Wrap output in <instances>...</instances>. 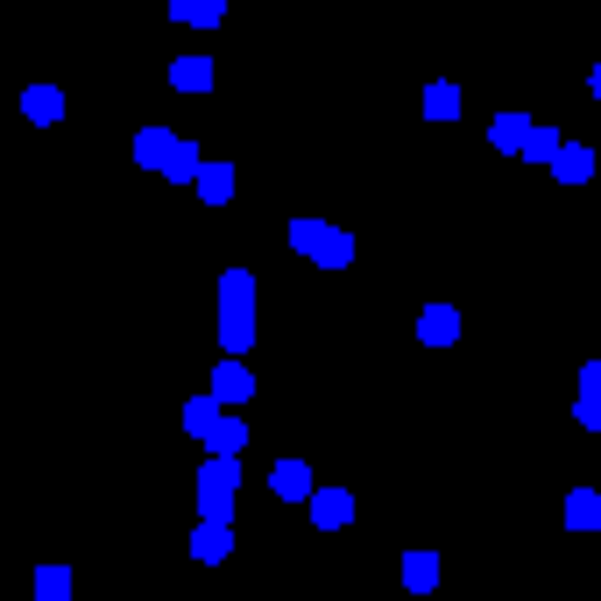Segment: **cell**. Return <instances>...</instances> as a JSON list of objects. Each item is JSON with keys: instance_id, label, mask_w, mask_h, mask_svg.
I'll list each match as a JSON object with an SVG mask.
<instances>
[{"instance_id": "obj_21", "label": "cell", "mask_w": 601, "mask_h": 601, "mask_svg": "<svg viewBox=\"0 0 601 601\" xmlns=\"http://www.w3.org/2000/svg\"><path fill=\"white\" fill-rule=\"evenodd\" d=\"M425 120H460V85H425Z\"/></svg>"}, {"instance_id": "obj_12", "label": "cell", "mask_w": 601, "mask_h": 601, "mask_svg": "<svg viewBox=\"0 0 601 601\" xmlns=\"http://www.w3.org/2000/svg\"><path fill=\"white\" fill-rule=\"evenodd\" d=\"M552 177H559V185H588V177H594V149L566 142L559 156H552Z\"/></svg>"}, {"instance_id": "obj_18", "label": "cell", "mask_w": 601, "mask_h": 601, "mask_svg": "<svg viewBox=\"0 0 601 601\" xmlns=\"http://www.w3.org/2000/svg\"><path fill=\"white\" fill-rule=\"evenodd\" d=\"M199 170H205V156L185 142V134H177V149H170V163H163V177H170V185H199Z\"/></svg>"}, {"instance_id": "obj_4", "label": "cell", "mask_w": 601, "mask_h": 601, "mask_svg": "<svg viewBox=\"0 0 601 601\" xmlns=\"http://www.w3.org/2000/svg\"><path fill=\"white\" fill-rule=\"evenodd\" d=\"M234 552V517H199V531H191V559L220 566Z\"/></svg>"}, {"instance_id": "obj_13", "label": "cell", "mask_w": 601, "mask_h": 601, "mask_svg": "<svg viewBox=\"0 0 601 601\" xmlns=\"http://www.w3.org/2000/svg\"><path fill=\"white\" fill-rule=\"evenodd\" d=\"M234 185H240V177H234V163H205V170H199V185H191V191H199L205 205H227V199H234Z\"/></svg>"}, {"instance_id": "obj_17", "label": "cell", "mask_w": 601, "mask_h": 601, "mask_svg": "<svg viewBox=\"0 0 601 601\" xmlns=\"http://www.w3.org/2000/svg\"><path fill=\"white\" fill-rule=\"evenodd\" d=\"M170 85H177V93H205V85H213V57H177Z\"/></svg>"}, {"instance_id": "obj_1", "label": "cell", "mask_w": 601, "mask_h": 601, "mask_svg": "<svg viewBox=\"0 0 601 601\" xmlns=\"http://www.w3.org/2000/svg\"><path fill=\"white\" fill-rule=\"evenodd\" d=\"M220 347L227 354L255 347V269H240V262L220 276Z\"/></svg>"}, {"instance_id": "obj_11", "label": "cell", "mask_w": 601, "mask_h": 601, "mask_svg": "<svg viewBox=\"0 0 601 601\" xmlns=\"http://www.w3.org/2000/svg\"><path fill=\"white\" fill-rule=\"evenodd\" d=\"M170 149H177L170 128H142V134H134V163H142V170H163V163H170Z\"/></svg>"}, {"instance_id": "obj_19", "label": "cell", "mask_w": 601, "mask_h": 601, "mask_svg": "<svg viewBox=\"0 0 601 601\" xmlns=\"http://www.w3.org/2000/svg\"><path fill=\"white\" fill-rule=\"evenodd\" d=\"M220 417H227V403H220L213 389H205V397H191V403H185V432H199V439H205V432L220 425Z\"/></svg>"}, {"instance_id": "obj_20", "label": "cell", "mask_w": 601, "mask_h": 601, "mask_svg": "<svg viewBox=\"0 0 601 601\" xmlns=\"http://www.w3.org/2000/svg\"><path fill=\"white\" fill-rule=\"evenodd\" d=\"M566 523H574V531H601V495L594 488H574V495H566Z\"/></svg>"}, {"instance_id": "obj_8", "label": "cell", "mask_w": 601, "mask_h": 601, "mask_svg": "<svg viewBox=\"0 0 601 601\" xmlns=\"http://www.w3.org/2000/svg\"><path fill=\"white\" fill-rule=\"evenodd\" d=\"M417 340H425V347H453L460 340V311L453 305H425L417 311Z\"/></svg>"}, {"instance_id": "obj_23", "label": "cell", "mask_w": 601, "mask_h": 601, "mask_svg": "<svg viewBox=\"0 0 601 601\" xmlns=\"http://www.w3.org/2000/svg\"><path fill=\"white\" fill-rule=\"evenodd\" d=\"M36 601H71V566H36Z\"/></svg>"}, {"instance_id": "obj_14", "label": "cell", "mask_w": 601, "mask_h": 601, "mask_svg": "<svg viewBox=\"0 0 601 601\" xmlns=\"http://www.w3.org/2000/svg\"><path fill=\"white\" fill-rule=\"evenodd\" d=\"M403 588H411V594L439 588V552H403Z\"/></svg>"}, {"instance_id": "obj_24", "label": "cell", "mask_w": 601, "mask_h": 601, "mask_svg": "<svg viewBox=\"0 0 601 601\" xmlns=\"http://www.w3.org/2000/svg\"><path fill=\"white\" fill-rule=\"evenodd\" d=\"M574 417H580V425H588V432H601V389H580Z\"/></svg>"}, {"instance_id": "obj_7", "label": "cell", "mask_w": 601, "mask_h": 601, "mask_svg": "<svg viewBox=\"0 0 601 601\" xmlns=\"http://www.w3.org/2000/svg\"><path fill=\"white\" fill-rule=\"evenodd\" d=\"M311 523H319V531H347L354 523V495L347 488H311Z\"/></svg>"}, {"instance_id": "obj_16", "label": "cell", "mask_w": 601, "mask_h": 601, "mask_svg": "<svg viewBox=\"0 0 601 601\" xmlns=\"http://www.w3.org/2000/svg\"><path fill=\"white\" fill-rule=\"evenodd\" d=\"M248 439H255V432H248V425H240V417L227 411L213 432H205V453H248Z\"/></svg>"}, {"instance_id": "obj_2", "label": "cell", "mask_w": 601, "mask_h": 601, "mask_svg": "<svg viewBox=\"0 0 601 601\" xmlns=\"http://www.w3.org/2000/svg\"><path fill=\"white\" fill-rule=\"evenodd\" d=\"M291 248L305 255V262H319V269H347L354 262V234L347 227H326V220H291Z\"/></svg>"}, {"instance_id": "obj_9", "label": "cell", "mask_w": 601, "mask_h": 601, "mask_svg": "<svg viewBox=\"0 0 601 601\" xmlns=\"http://www.w3.org/2000/svg\"><path fill=\"white\" fill-rule=\"evenodd\" d=\"M269 488H276V503H311V468L305 460H276V468H269Z\"/></svg>"}, {"instance_id": "obj_3", "label": "cell", "mask_w": 601, "mask_h": 601, "mask_svg": "<svg viewBox=\"0 0 601 601\" xmlns=\"http://www.w3.org/2000/svg\"><path fill=\"white\" fill-rule=\"evenodd\" d=\"M240 495V453H213L199 468V517H234Z\"/></svg>"}, {"instance_id": "obj_15", "label": "cell", "mask_w": 601, "mask_h": 601, "mask_svg": "<svg viewBox=\"0 0 601 601\" xmlns=\"http://www.w3.org/2000/svg\"><path fill=\"white\" fill-rule=\"evenodd\" d=\"M170 14L185 28H220V22H227V0H170Z\"/></svg>"}, {"instance_id": "obj_6", "label": "cell", "mask_w": 601, "mask_h": 601, "mask_svg": "<svg viewBox=\"0 0 601 601\" xmlns=\"http://www.w3.org/2000/svg\"><path fill=\"white\" fill-rule=\"evenodd\" d=\"M213 397L227 403V411H234V403H248V397H255V375H248V361H240V354H227V361L213 368Z\"/></svg>"}, {"instance_id": "obj_22", "label": "cell", "mask_w": 601, "mask_h": 601, "mask_svg": "<svg viewBox=\"0 0 601 601\" xmlns=\"http://www.w3.org/2000/svg\"><path fill=\"white\" fill-rule=\"evenodd\" d=\"M559 149H566V134L538 120V128H531V142H523V163H552V156H559Z\"/></svg>"}, {"instance_id": "obj_5", "label": "cell", "mask_w": 601, "mask_h": 601, "mask_svg": "<svg viewBox=\"0 0 601 601\" xmlns=\"http://www.w3.org/2000/svg\"><path fill=\"white\" fill-rule=\"evenodd\" d=\"M531 128L538 120L531 114H517V107H503L488 120V149H503V156H523V142H531Z\"/></svg>"}, {"instance_id": "obj_25", "label": "cell", "mask_w": 601, "mask_h": 601, "mask_svg": "<svg viewBox=\"0 0 601 601\" xmlns=\"http://www.w3.org/2000/svg\"><path fill=\"white\" fill-rule=\"evenodd\" d=\"M580 389H601V361H588V368H580Z\"/></svg>"}, {"instance_id": "obj_26", "label": "cell", "mask_w": 601, "mask_h": 601, "mask_svg": "<svg viewBox=\"0 0 601 601\" xmlns=\"http://www.w3.org/2000/svg\"><path fill=\"white\" fill-rule=\"evenodd\" d=\"M588 93H594V99H601V64H594V71H588Z\"/></svg>"}, {"instance_id": "obj_10", "label": "cell", "mask_w": 601, "mask_h": 601, "mask_svg": "<svg viewBox=\"0 0 601 601\" xmlns=\"http://www.w3.org/2000/svg\"><path fill=\"white\" fill-rule=\"evenodd\" d=\"M22 114L36 120V128H57V120H64V93H57V85H28V93H22Z\"/></svg>"}]
</instances>
